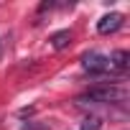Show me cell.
I'll use <instances>...</instances> for the list:
<instances>
[{
	"label": "cell",
	"instance_id": "cell-2",
	"mask_svg": "<svg viewBox=\"0 0 130 130\" xmlns=\"http://www.w3.org/2000/svg\"><path fill=\"white\" fill-rule=\"evenodd\" d=\"M82 69L89 72V74H105L110 69V59L105 54H97V51H89L82 56Z\"/></svg>",
	"mask_w": 130,
	"mask_h": 130
},
{
	"label": "cell",
	"instance_id": "cell-6",
	"mask_svg": "<svg viewBox=\"0 0 130 130\" xmlns=\"http://www.w3.org/2000/svg\"><path fill=\"white\" fill-rule=\"evenodd\" d=\"M100 117H87V120H82V127L79 130H100Z\"/></svg>",
	"mask_w": 130,
	"mask_h": 130
},
{
	"label": "cell",
	"instance_id": "cell-1",
	"mask_svg": "<svg viewBox=\"0 0 130 130\" xmlns=\"http://www.w3.org/2000/svg\"><path fill=\"white\" fill-rule=\"evenodd\" d=\"M127 97V89L122 84H97L92 89H87L84 94L77 97L79 105H117V102H125Z\"/></svg>",
	"mask_w": 130,
	"mask_h": 130
},
{
	"label": "cell",
	"instance_id": "cell-4",
	"mask_svg": "<svg viewBox=\"0 0 130 130\" xmlns=\"http://www.w3.org/2000/svg\"><path fill=\"white\" fill-rule=\"evenodd\" d=\"M107 59H110V69H117V72H125L127 64H130V54H127L125 48L112 51V56H107Z\"/></svg>",
	"mask_w": 130,
	"mask_h": 130
},
{
	"label": "cell",
	"instance_id": "cell-3",
	"mask_svg": "<svg viewBox=\"0 0 130 130\" xmlns=\"http://www.w3.org/2000/svg\"><path fill=\"white\" fill-rule=\"evenodd\" d=\"M120 28H122V13H107V15H102V18L97 21V31H100L102 36L115 33V31H120Z\"/></svg>",
	"mask_w": 130,
	"mask_h": 130
},
{
	"label": "cell",
	"instance_id": "cell-7",
	"mask_svg": "<svg viewBox=\"0 0 130 130\" xmlns=\"http://www.w3.org/2000/svg\"><path fill=\"white\" fill-rule=\"evenodd\" d=\"M0 54H3V38H0Z\"/></svg>",
	"mask_w": 130,
	"mask_h": 130
},
{
	"label": "cell",
	"instance_id": "cell-5",
	"mask_svg": "<svg viewBox=\"0 0 130 130\" xmlns=\"http://www.w3.org/2000/svg\"><path fill=\"white\" fill-rule=\"evenodd\" d=\"M69 43H72V31H69V28H64V31H56V33L51 36V46H54L56 51L67 48Z\"/></svg>",
	"mask_w": 130,
	"mask_h": 130
}]
</instances>
